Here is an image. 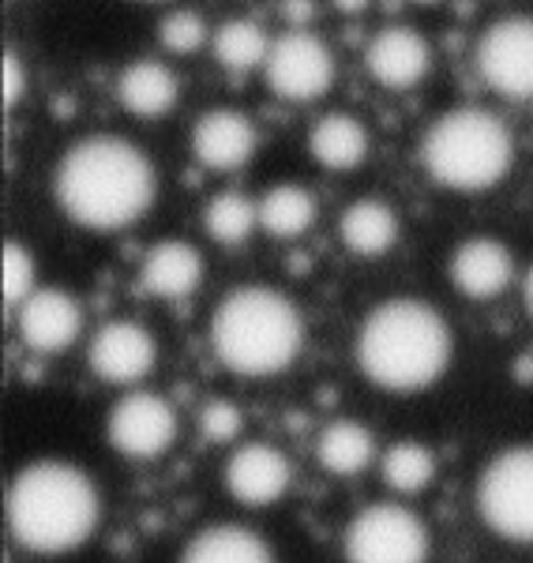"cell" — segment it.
<instances>
[{
	"label": "cell",
	"instance_id": "6da1fadb",
	"mask_svg": "<svg viewBox=\"0 0 533 563\" xmlns=\"http://www.w3.org/2000/svg\"><path fill=\"white\" fill-rule=\"evenodd\" d=\"M158 177L147 151L121 135H87L60 154L53 199L71 222L95 233H113L151 211Z\"/></svg>",
	"mask_w": 533,
	"mask_h": 563
},
{
	"label": "cell",
	"instance_id": "7a4b0ae2",
	"mask_svg": "<svg viewBox=\"0 0 533 563\" xmlns=\"http://www.w3.org/2000/svg\"><path fill=\"white\" fill-rule=\"evenodd\" d=\"M354 357L360 376L391 395H418L444 379L455 334L440 308L421 297H391L368 308L357 327Z\"/></svg>",
	"mask_w": 533,
	"mask_h": 563
},
{
	"label": "cell",
	"instance_id": "3957f363",
	"mask_svg": "<svg viewBox=\"0 0 533 563\" xmlns=\"http://www.w3.org/2000/svg\"><path fill=\"white\" fill-rule=\"evenodd\" d=\"M102 499L84 470L65 459H38L12 477L4 519L15 544L38 556H65L98 530Z\"/></svg>",
	"mask_w": 533,
	"mask_h": 563
},
{
	"label": "cell",
	"instance_id": "277c9868",
	"mask_svg": "<svg viewBox=\"0 0 533 563\" xmlns=\"http://www.w3.org/2000/svg\"><path fill=\"white\" fill-rule=\"evenodd\" d=\"M304 320L286 294L270 286H241L214 305L211 350L219 365L245 379L278 376L301 357Z\"/></svg>",
	"mask_w": 533,
	"mask_h": 563
},
{
	"label": "cell",
	"instance_id": "5b68a950",
	"mask_svg": "<svg viewBox=\"0 0 533 563\" xmlns=\"http://www.w3.org/2000/svg\"><path fill=\"white\" fill-rule=\"evenodd\" d=\"M421 166L451 192H489L511 174L514 140L508 124L481 106H458L424 129Z\"/></svg>",
	"mask_w": 533,
	"mask_h": 563
},
{
	"label": "cell",
	"instance_id": "8992f818",
	"mask_svg": "<svg viewBox=\"0 0 533 563\" xmlns=\"http://www.w3.org/2000/svg\"><path fill=\"white\" fill-rule=\"evenodd\" d=\"M477 515L496 538L533 544V443H511L477 477Z\"/></svg>",
	"mask_w": 533,
	"mask_h": 563
},
{
	"label": "cell",
	"instance_id": "52a82bcc",
	"mask_svg": "<svg viewBox=\"0 0 533 563\" xmlns=\"http://www.w3.org/2000/svg\"><path fill=\"white\" fill-rule=\"evenodd\" d=\"M429 526L406 504H368L342 533L346 563H429Z\"/></svg>",
	"mask_w": 533,
	"mask_h": 563
},
{
	"label": "cell",
	"instance_id": "ba28073f",
	"mask_svg": "<svg viewBox=\"0 0 533 563\" xmlns=\"http://www.w3.org/2000/svg\"><path fill=\"white\" fill-rule=\"evenodd\" d=\"M264 79L270 95H278L282 102H315L334 84V57L304 26H289L270 42Z\"/></svg>",
	"mask_w": 533,
	"mask_h": 563
},
{
	"label": "cell",
	"instance_id": "9c48e42d",
	"mask_svg": "<svg viewBox=\"0 0 533 563\" xmlns=\"http://www.w3.org/2000/svg\"><path fill=\"white\" fill-rule=\"evenodd\" d=\"M106 440L132 462L162 459L177 443V410L155 390H132L106 417Z\"/></svg>",
	"mask_w": 533,
	"mask_h": 563
},
{
	"label": "cell",
	"instance_id": "30bf717a",
	"mask_svg": "<svg viewBox=\"0 0 533 563\" xmlns=\"http://www.w3.org/2000/svg\"><path fill=\"white\" fill-rule=\"evenodd\" d=\"M477 71L496 95L530 102L533 98V15L496 20L477 42Z\"/></svg>",
	"mask_w": 533,
	"mask_h": 563
},
{
	"label": "cell",
	"instance_id": "8fae6325",
	"mask_svg": "<svg viewBox=\"0 0 533 563\" xmlns=\"http://www.w3.org/2000/svg\"><path fill=\"white\" fill-rule=\"evenodd\" d=\"M158 361L155 334L135 320H110L95 331L87 346V365L102 384L113 387H135L151 376Z\"/></svg>",
	"mask_w": 533,
	"mask_h": 563
},
{
	"label": "cell",
	"instance_id": "7c38bea8",
	"mask_svg": "<svg viewBox=\"0 0 533 563\" xmlns=\"http://www.w3.org/2000/svg\"><path fill=\"white\" fill-rule=\"evenodd\" d=\"M15 327H20V339L26 350L53 357V353L71 350V342L79 339V331H84V308L65 289L42 286L20 305Z\"/></svg>",
	"mask_w": 533,
	"mask_h": 563
},
{
	"label": "cell",
	"instance_id": "4fadbf2b",
	"mask_svg": "<svg viewBox=\"0 0 533 563\" xmlns=\"http://www.w3.org/2000/svg\"><path fill=\"white\" fill-rule=\"evenodd\" d=\"M222 481L241 507H270L289 493L293 466L275 443H241L225 462Z\"/></svg>",
	"mask_w": 533,
	"mask_h": 563
},
{
	"label": "cell",
	"instance_id": "5bb4252c",
	"mask_svg": "<svg viewBox=\"0 0 533 563\" xmlns=\"http://www.w3.org/2000/svg\"><path fill=\"white\" fill-rule=\"evenodd\" d=\"M432 49L413 26H384L365 49V68L384 90H410L429 76Z\"/></svg>",
	"mask_w": 533,
	"mask_h": 563
},
{
	"label": "cell",
	"instance_id": "9a60e30c",
	"mask_svg": "<svg viewBox=\"0 0 533 563\" xmlns=\"http://www.w3.org/2000/svg\"><path fill=\"white\" fill-rule=\"evenodd\" d=\"M451 286L469 301H492L514 282V256L496 238H469L451 252Z\"/></svg>",
	"mask_w": 533,
	"mask_h": 563
},
{
	"label": "cell",
	"instance_id": "2e32d148",
	"mask_svg": "<svg viewBox=\"0 0 533 563\" xmlns=\"http://www.w3.org/2000/svg\"><path fill=\"white\" fill-rule=\"evenodd\" d=\"M256 124L248 121L241 109H207L200 121L192 124V154L214 174H230V169L248 166L256 154Z\"/></svg>",
	"mask_w": 533,
	"mask_h": 563
},
{
	"label": "cell",
	"instance_id": "e0dca14e",
	"mask_svg": "<svg viewBox=\"0 0 533 563\" xmlns=\"http://www.w3.org/2000/svg\"><path fill=\"white\" fill-rule=\"evenodd\" d=\"M203 282V256L188 241H158L143 256L140 289L162 301H185Z\"/></svg>",
	"mask_w": 533,
	"mask_h": 563
},
{
	"label": "cell",
	"instance_id": "ac0fdd59",
	"mask_svg": "<svg viewBox=\"0 0 533 563\" xmlns=\"http://www.w3.org/2000/svg\"><path fill=\"white\" fill-rule=\"evenodd\" d=\"M338 238L354 256L379 260L399 244V214L384 199H357L338 214Z\"/></svg>",
	"mask_w": 533,
	"mask_h": 563
},
{
	"label": "cell",
	"instance_id": "d6986e66",
	"mask_svg": "<svg viewBox=\"0 0 533 563\" xmlns=\"http://www.w3.org/2000/svg\"><path fill=\"white\" fill-rule=\"evenodd\" d=\"M177 563H278L275 549L248 526L214 522L180 549Z\"/></svg>",
	"mask_w": 533,
	"mask_h": 563
},
{
	"label": "cell",
	"instance_id": "ffe728a7",
	"mask_svg": "<svg viewBox=\"0 0 533 563\" xmlns=\"http://www.w3.org/2000/svg\"><path fill=\"white\" fill-rule=\"evenodd\" d=\"M177 76L169 71L162 60H132L129 68L121 71V79H116V98H121V106L129 109L132 117H140V121H158V117H166L169 109L177 106Z\"/></svg>",
	"mask_w": 533,
	"mask_h": 563
},
{
	"label": "cell",
	"instance_id": "44dd1931",
	"mask_svg": "<svg viewBox=\"0 0 533 563\" xmlns=\"http://www.w3.org/2000/svg\"><path fill=\"white\" fill-rule=\"evenodd\" d=\"M315 462L327 470L331 477H357L376 462V435L360 421L349 417H334L320 429L315 440Z\"/></svg>",
	"mask_w": 533,
	"mask_h": 563
},
{
	"label": "cell",
	"instance_id": "7402d4cb",
	"mask_svg": "<svg viewBox=\"0 0 533 563\" xmlns=\"http://www.w3.org/2000/svg\"><path fill=\"white\" fill-rule=\"evenodd\" d=\"M309 151L331 174H349L368 158V132L357 117L349 113H327L312 124Z\"/></svg>",
	"mask_w": 533,
	"mask_h": 563
},
{
	"label": "cell",
	"instance_id": "603a6c76",
	"mask_svg": "<svg viewBox=\"0 0 533 563\" xmlns=\"http://www.w3.org/2000/svg\"><path fill=\"white\" fill-rule=\"evenodd\" d=\"M315 222V199L301 185H275L259 199V230L278 241H293L309 233Z\"/></svg>",
	"mask_w": 533,
	"mask_h": 563
},
{
	"label": "cell",
	"instance_id": "cb8c5ba5",
	"mask_svg": "<svg viewBox=\"0 0 533 563\" xmlns=\"http://www.w3.org/2000/svg\"><path fill=\"white\" fill-rule=\"evenodd\" d=\"M379 477L391 493L418 496L436 481V455L424 448L421 440H395L391 448L379 455Z\"/></svg>",
	"mask_w": 533,
	"mask_h": 563
},
{
	"label": "cell",
	"instance_id": "d4e9b609",
	"mask_svg": "<svg viewBox=\"0 0 533 563\" xmlns=\"http://www.w3.org/2000/svg\"><path fill=\"white\" fill-rule=\"evenodd\" d=\"M214 60L230 71H252L256 65H267V53H270V38L259 23L252 20H230L214 31L211 38Z\"/></svg>",
	"mask_w": 533,
	"mask_h": 563
},
{
	"label": "cell",
	"instance_id": "484cf974",
	"mask_svg": "<svg viewBox=\"0 0 533 563\" xmlns=\"http://www.w3.org/2000/svg\"><path fill=\"white\" fill-rule=\"evenodd\" d=\"M259 225V203H252L241 192H219L207 203L203 211V230L214 244H245L252 238V230Z\"/></svg>",
	"mask_w": 533,
	"mask_h": 563
},
{
	"label": "cell",
	"instance_id": "4316f807",
	"mask_svg": "<svg viewBox=\"0 0 533 563\" xmlns=\"http://www.w3.org/2000/svg\"><path fill=\"white\" fill-rule=\"evenodd\" d=\"M158 42L166 45L169 53H177V57H188V53H196L207 42L203 15L192 12V8H177V12H169L166 20L158 23Z\"/></svg>",
	"mask_w": 533,
	"mask_h": 563
},
{
	"label": "cell",
	"instance_id": "83f0119b",
	"mask_svg": "<svg viewBox=\"0 0 533 563\" xmlns=\"http://www.w3.org/2000/svg\"><path fill=\"white\" fill-rule=\"evenodd\" d=\"M34 294V256L20 241L4 244V305L20 308Z\"/></svg>",
	"mask_w": 533,
	"mask_h": 563
},
{
	"label": "cell",
	"instance_id": "f1b7e54d",
	"mask_svg": "<svg viewBox=\"0 0 533 563\" xmlns=\"http://www.w3.org/2000/svg\"><path fill=\"white\" fill-rule=\"evenodd\" d=\"M245 429V413L230 398H207L200 410V432L207 443H230Z\"/></svg>",
	"mask_w": 533,
	"mask_h": 563
},
{
	"label": "cell",
	"instance_id": "f546056e",
	"mask_svg": "<svg viewBox=\"0 0 533 563\" xmlns=\"http://www.w3.org/2000/svg\"><path fill=\"white\" fill-rule=\"evenodd\" d=\"M26 95V68L12 49H4V109H15Z\"/></svg>",
	"mask_w": 533,
	"mask_h": 563
},
{
	"label": "cell",
	"instance_id": "4dcf8cb0",
	"mask_svg": "<svg viewBox=\"0 0 533 563\" xmlns=\"http://www.w3.org/2000/svg\"><path fill=\"white\" fill-rule=\"evenodd\" d=\"M312 12H315V4L312 0H282V15L293 26H304L312 20Z\"/></svg>",
	"mask_w": 533,
	"mask_h": 563
},
{
	"label": "cell",
	"instance_id": "1f68e13d",
	"mask_svg": "<svg viewBox=\"0 0 533 563\" xmlns=\"http://www.w3.org/2000/svg\"><path fill=\"white\" fill-rule=\"evenodd\" d=\"M331 4L338 8L342 15H360L368 4H373V0H331Z\"/></svg>",
	"mask_w": 533,
	"mask_h": 563
},
{
	"label": "cell",
	"instance_id": "d6a6232c",
	"mask_svg": "<svg viewBox=\"0 0 533 563\" xmlns=\"http://www.w3.org/2000/svg\"><path fill=\"white\" fill-rule=\"evenodd\" d=\"M522 301H526V312L533 320V267L526 271V278H522Z\"/></svg>",
	"mask_w": 533,
	"mask_h": 563
},
{
	"label": "cell",
	"instance_id": "836d02e7",
	"mask_svg": "<svg viewBox=\"0 0 533 563\" xmlns=\"http://www.w3.org/2000/svg\"><path fill=\"white\" fill-rule=\"evenodd\" d=\"M413 4H436V0H413Z\"/></svg>",
	"mask_w": 533,
	"mask_h": 563
}]
</instances>
